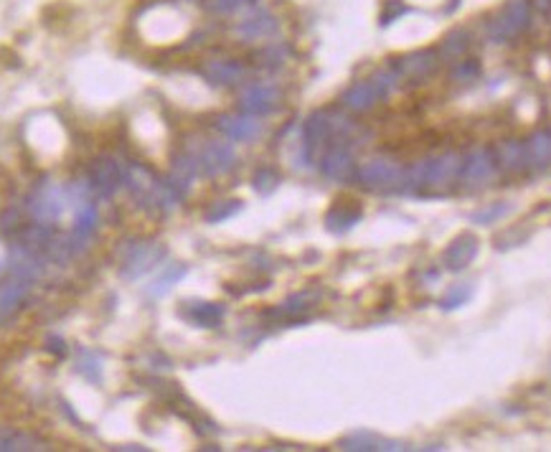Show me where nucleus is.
<instances>
[{
	"label": "nucleus",
	"instance_id": "20e7f679",
	"mask_svg": "<svg viewBox=\"0 0 551 452\" xmlns=\"http://www.w3.org/2000/svg\"><path fill=\"white\" fill-rule=\"evenodd\" d=\"M526 21H529V8H526V3H523V0H513V3H508V6L500 11V16L493 18L490 36H493L495 41H508L526 26Z\"/></svg>",
	"mask_w": 551,
	"mask_h": 452
},
{
	"label": "nucleus",
	"instance_id": "6e6552de",
	"mask_svg": "<svg viewBox=\"0 0 551 452\" xmlns=\"http://www.w3.org/2000/svg\"><path fill=\"white\" fill-rule=\"evenodd\" d=\"M493 155H495V166L503 173H516L518 168H521V163L526 161L523 148L518 143H513V140H503L500 145H495Z\"/></svg>",
	"mask_w": 551,
	"mask_h": 452
},
{
	"label": "nucleus",
	"instance_id": "2eb2a0df",
	"mask_svg": "<svg viewBox=\"0 0 551 452\" xmlns=\"http://www.w3.org/2000/svg\"><path fill=\"white\" fill-rule=\"evenodd\" d=\"M470 295H472V287L470 285H455L452 290H447V295L440 300V308H442V310L460 308V305H465L467 300H470Z\"/></svg>",
	"mask_w": 551,
	"mask_h": 452
},
{
	"label": "nucleus",
	"instance_id": "1a4fd4ad",
	"mask_svg": "<svg viewBox=\"0 0 551 452\" xmlns=\"http://www.w3.org/2000/svg\"><path fill=\"white\" fill-rule=\"evenodd\" d=\"M376 99H381V97H379V92H376L374 81H361V84H356L351 92L346 94L343 104H346L348 109H353V112H366V109L374 107Z\"/></svg>",
	"mask_w": 551,
	"mask_h": 452
},
{
	"label": "nucleus",
	"instance_id": "423d86ee",
	"mask_svg": "<svg viewBox=\"0 0 551 452\" xmlns=\"http://www.w3.org/2000/svg\"><path fill=\"white\" fill-rule=\"evenodd\" d=\"M437 66H440L437 51L425 49V51H417V54H412V56L402 59V61L397 64V71H399V76H404V79H425V76L432 74Z\"/></svg>",
	"mask_w": 551,
	"mask_h": 452
},
{
	"label": "nucleus",
	"instance_id": "4468645a",
	"mask_svg": "<svg viewBox=\"0 0 551 452\" xmlns=\"http://www.w3.org/2000/svg\"><path fill=\"white\" fill-rule=\"evenodd\" d=\"M232 148L229 145H211L209 150H206V161H209V168L211 171H224V168L232 166Z\"/></svg>",
	"mask_w": 551,
	"mask_h": 452
},
{
	"label": "nucleus",
	"instance_id": "dca6fc26",
	"mask_svg": "<svg viewBox=\"0 0 551 452\" xmlns=\"http://www.w3.org/2000/svg\"><path fill=\"white\" fill-rule=\"evenodd\" d=\"M222 130L227 132L229 138L244 140V138H252V135H254L257 125L252 120H224L222 122Z\"/></svg>",
	"mask_w": 551,
	"mask_h": 452
},
{
	"label": "nucleus",
	"instance_id": "f03ea898",
	"mask_svg": "<svg viewBox=\"0 0 551 452\" xmlns=\"http://www.w3.org/2000/svg\"><path fill=\"white\" fill-rule=\"evenodd\" d=\"M495 155L490 148H475L462 158L460 184L465 191H480L493 184L495 178Z\"/></svg>",
	"mask_w": 551,
	"mask_h": 452
},
{
	"label": "nucleus",
	"instance_id": "ddd939ff",
	"mask_svg": "<svg viewBox=\"0 0 551 452\" xmlns=\"http://www.w3.org/2000/svg\"><path fill=\"white\" fill-rule=\"evenodd\" d=\"M209 76L219 84H234L242 76V66H237L234 61H217L209 66Z\"/></svg>",
	"mask_w": 551,
	"mask_h": 452
},
{
	"label": "nucleus",
	"instance_id": "7ed1b4c3",
	"mask_svg": "<svg viewBox=\"0 0 551 452\" xmlns=\"http://www.w3.org/2000/svg\"><path fill=\"white\" fill-rule=\"evenodd\" d=\"M462 158H465V155H460L457 150H447V153L430 158V171H427L425 189L432 191V194H442V191L452 189V186L460 181Z\"/></svg>",
	"mask_w": 551,
	"mask_h": 452
},
{
	"label": "nucleus",
	"instance_id": "9d476101",
	"mask_svg": "<svg viewBox=\"0 0 551 452\" xmlns=\"http://www.w3.org/2000/svg\"><path fill=\"white\" fill-rule=\"evenodd\" d=\"M480 76V61L475 56H462L452 64V69H450V81L455 84H472V81Z\"/></svg>",
	"mask_w": 551,
	"mask_h": 452
},
{
	"label": "nucleus",
	"instance_id": "f3484780",
	"mask_svg": "<svg viewBox=\"0 0 551 452\" xmlns=\"http://www.w3.org/2000/svg\"><path fill=\"white\" fill-rule=\"evenodd\" d=\"M549 153H551L549 135H539V138H534V140L529 143V148L523 150V155H529L531 166H534V163L546 161V158H549Z\"/></svg>",
	"mask_w": 551,
	"mask_h": 452
},
{
	"label": "nucleus",
	"instance_id": "9b49d317",
	"mask_svg": "<svg viewBox=\"0 0 551 452\" xmlns=\"http://www.w3.org/2000/svg\"><path fill=\"white\" fill-rule=\"evenodd\" d=\"M351 168H353V161H351V153H348V150L335 148L325 155L323 171L328 173L330 178H346Z\"/></svg>",
	"mask_w": 551,
	"mask_h": 452
},
{
	"label": "nucleus",
	"instance_id": "39448f33",
	"mask_svg": "<svg viewBox=\"0 0 551 452\" xmlns=\"http://www.w3.org/2000/svg\"><path fill=\"white\" fill-rule=\"evenodd\" d=\"M477 239L472 234H460L452 244L445 249L442 254V264L450 272H462L467 264H472V259L477 257Z\"/></svg>",
	"mask_w": 551,
	"mask_h": 452
},
{
	"label": "nucleus",
	"instance_id": "0eeeda50",
	"mask_svg": "<svg viewBox=\"0 0 551 452\" xmlns=\"http://www.w3.org/2000/svg\"><path fill=\"white\" fill-rule=\"evenodd\" d=\"M470 39H472V36L467 34L465 29L452 31V34H450L447 39L440 44V49H437L440 64H452V61H457V59L465 56V51L470 49Z\"/></svg>",
	"mask_w": 551,
	"mask_h": 452
},
{
	"label": "nucleus",
	"instance_id": "f257e3e1",
	"mask_svg": "<svg viewBox=\"0 0 551 452\" xmlns=\"http://www.w3.org/2000/svg\"><path fill=\"white\" fill-rule=\"evenodd\" d=\"M358 181H361L366 189H374V191H397V189H404L407 168H404L402 163L392 161V158H374V161L361 166Z\"/></svg>",
	"mask_w": 551,
	"mask_h": 452
},
{
	"label": "nucleus",
	"instance_id": "a211bd4d",
	"mask_svg": "<svg viewBox=\"0 0 551 452\" xmlns=\"http://www.w3.org/2000/svg\"><path fill=\"white\" fill-rule=\"evenodd\" d=\"M506 214V206H498V209H485V211H477V214H472V221L475 224H490V221H495L498 216H503Z\"/></svg>",
	"mask_w": 551,
	"mask_h": 452
},
{
	"label": "nucleus",
	"instance_id": "f8f14e48",
	"mask_svg": "<svg viewBox=\"0 0 551 452\" xmlns=\"http://www.w3.org/2000/svg\"><path fill=\"white\" fill-rule=\"evenodd\" d=\"M274 102V89L269 86H252L249 92L244 94V109L249 112H264Z\"/></svg>",
	"mask_w": 551,
	"mask_h": 452
}]
</instances>
